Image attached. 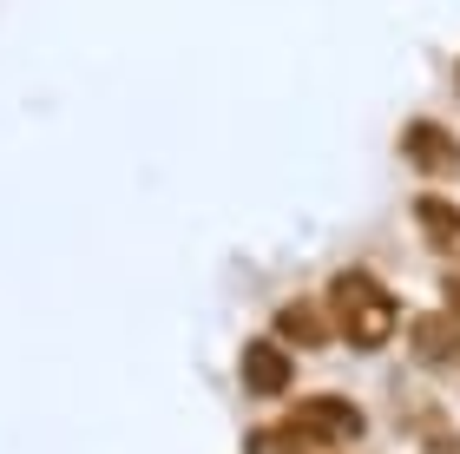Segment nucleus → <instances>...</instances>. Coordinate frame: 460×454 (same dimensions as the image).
Here are the masks:
<instances>
[{"instance_id":"nucleus-1","label":"nucleus","mask_w":460,"mask_h":454,"mask_svg":"<svg viewBox=\"0 0 460 454\" xmlns=\"http://www.w3.org/2000/svg\"><path fill=\"white\" fill-rule=\"evenodd\" d=\"M323 303L336 309V329H342L349 349H382L394 336V323H402V297L388 283H375L368 271H342Z\"/></svg>"},{"instance_id":"nucleus-2","label":"nucleus","mask_w":460,"mask_h":454,"mask_svg":"<svg viewBox=\"0 0 460 454\" xmlns=\"http://www.w3.org/2000/svg\"><path fill=\"white\" fill-rule=\"evenodd\" d=\"M289 422H303L323 448H349V441H362V428H368V415L349 396H309V402L289 408Z\"/></svg>"},{"instance_id":"nucleus-3","label":"nucleus","mask_w":460,"mask_h":454,"mask_svg":"<svg viewBox=\"0 0 460 454\" xmlns=\"http://www.w3.org/2000/svg\"><path fill=\"white\" fill-rule=\"evenodd\" d=\"M329 336H342V329H336V309H329L323 297H296V303L277 309V343H289V349H323Z\"/></svg>"},{"instance_id":"nucleus-4","label":"nucleus","mask_w":460,"mask_h":454,"mask_svg":"<svg viewBox=\"0 0 460 454\" xmlns=\"http://www.w3.org/2000/svg\"><path fill=\"white\" fill-rule=\"evenodd\" d=\"M289 376H296V362H289V343H270V336L243 343V388H250V396H263V402L283 396Z\"/></svg>"},{"instance_id":"nucleus-5","label":"nucleus","mask_w":460,"mask_h":454,"mask_svg":"<svg viewBox=\"0 0 460 454\" xmlns=\"http://www.w3.org/2000/svg\"><path fill=\"white\" fill-rule=\"evenodd\" d=\"M402 152L421 165L428 178H447V172H460V138L447 132V126H434V119H414V126L402 132Z\"/></svg>"},{"instance_id":"nucleus-6","label":"nucleus","mask_w":460,"mask_h":454,"mask_svg":"<svg viewBox=\"0 0 460 454\" xmlns=\"http://www.w3.org/2000/svg\"><path fill=\"white\" fill-rule=\"evenodd\" d=\"M414 356L421 362H454L460 356V309H441V316L414 323Z\"/></svg>"},{"instance_id":"nucleus-7","label":"nucleus","mask_w":460,"mask_h":454,"mask_svg":"<svg viewBox=\"0 0 460 454\" xmlns=\"http://www.w3.org/2000/svg\"><path fill=\"white\" fill-rule=\"evenodd\" d=\"M250 454H336V448H323L303 422H283V428H257V435H250Z\"/></svg>"},{"instance_id":"nucleus-8","label":"nucleus","mask_w":460,"mask_h":454,"mask_svg":"<svg viewBox=\"0 0 460 454\" xmlns=\"http://www.w3.org/2000/svg\"><path fill=\"white\" fill-rule=\"evenodd\" d=\"M414 218H421L428 224V231H434V244H441V251H460V211H454V204L447 198H414Z\"/></svg>"}]
</instances>
